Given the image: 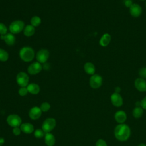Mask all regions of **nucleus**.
<instances>
[{
    "mask_svg": "<svg viewBox=\"0 0 146 146\" xmlns=\"http://www.w3.org/2000/svg\"><path fill=\"white\" fill-rule=\"evenodd\" d=\"M28 92H28L27 88L26 87H22L18 90L19 95L20 96H24L26 95Z\"/></svg>",
    "mask_w": 146,
    "mask_h": 146,
    "instance_id": "obj_28",
    "label": "nucleus"
},
{
    "mask_svg": "<svg viewBox=\"0 0 146 146\" xmlns=\"http://www.w3.org/2000/svg\"><path fill=\"white\" fill-rule=\"evenodd\" d=\"M138 146H146V145H145L144 144H140Z\"/></svg>",
    "mask_w": 146,
    "mask_h": 146,
    "instance_id": "obj_36",
    "label": "nucleus"
},
{
    "mask_svg": "<svg viewBox=\"0 0 146 146\" xmlns=\"http://www.w3.org/2000/svg\"><path fill=\"white\" fill-rule=\"evenodd\" d=\"M114 133L115 137L118 140L124 141L129 137L131 129L127 124H120L115 127Z\"/></svg>",
    "mask_w": 146,
    "mask_h": 146,
    "instance_id": "obj_1",
    "label": "nucleus"
},
{
    "mask_svg": "<svg viewBox=\"0 0 146 146\" xmlns=\"http://www.w3.org/2000/svg\"><path fill=\"white\" fill-rule=\"evenodd\" d=\"M56 125V120L54 118H47L43 123L42 125V130L44 133H50Z\"/></svg>",
    "mask_w": 146,
    "mask_h": 146,
    "instance_id": "obj_4",
    "label": "nucleus"
},
{
    "mask_svg": "<svg viewBox=\"0 0 146 146\" xmlns=\"http://www.w3.org/2000/svg\"><path fill=\"white\" fill-rule=\"evenodd\" d=\"M111 100L112 104L116 107H120L123 104V100L121 96L116 92L113 93L111 96Z\"/></svg>",
    "mask_w": 146,
    "mask_h": 146,
    "instance_id": "obj_11",
    "label": "nucleus"
},
{
    "mask_svg": "<svg viewBox=\"0 0 146 146\" xmlns=\"http://www.w3.org/2000/svg\"><path fill=\"white\" fill-rule=\"evenodd\" d=\"M20 128L22 132L26 134L31 133L34 131V126L29 123H25L21 124Z\"/></svg>",
    "mask_w": 146,
    "mask_h": 146,
    "instance_id": "obj_15",
    "label": "nucleus"
},
{
    "mask_svg": "<svg viewBox=\"0 0 146 146\" xmlns=\"http://www.w3.org/2000/svg\"><path fill=\"white\" fill-rule=\"evenodd\" d=\"M145 5H146V4H145Z\"/></svg>",
    "mask_w": 146,
    "mask_h": 146,
    "instance_id": "obj_38",
    "label": "nucleus"
},
{
    "mask_svg": "<svg viewBox=\"0 0 146 146\" xmlns=\"http://www.w3.org/2000/svg\"><path fill=\"white\" fill-rule=\"evenodd\" d=\"M1 39L4 40L6 44L9 46H13L15 42V37L12 33H8L4 35H1Z\"/></svg>",
    "mask_w": 146,
    "mask_h": 146,
    "instance_id": "obj_14",
    "label": "nucleus"
},
{
    "mask_svg": "<svg viewBox=\"0 0 146 146\" xmlns=\"http://www.w3.org/2000/svg\"><path fill=\"white\" fill-rule=\"evenodd\" d=\"M45 143L48 146H53L55 143V139L54 136L50 133H46L44 137Z\"/></svg>",
    "mask_w": 146,
    "mask_h": 146,
    "instance_id": "obj_20",
    "label": "nucleus"
},
{
    "mask_svg": "<svg viewBox=\"0 0 146 146\" xmlns=\"http://www.w3.org/2000/svg\"><path fill=\"white\" fill-rule=\"evenodd\" d=\"M102 77L98 74H94L90 78V85L92 88H98L102 84Z\"/></svg>",
    "mask_w": 146,
    "mask_h": 146,
    "instance_id": "obj_7",
    "label": "nucleus"
},
{
    "mask_svg": "<svg viewBox=\"0 0 146 146\" xmlns=\"http://www.w3.org/2000/svg\"><path fill=\"white\" fill-rule=\"evenodd\" d=\"M35 33V27L31 25H26L23 29V34L25 36L29 37L34 35Z\"/></svg>",
    "mask_w": 146,
    "mask_h": 146,
    "instance_id": "obj_21",
    "label": "nucleus"
},
{
    "mask_svg": "<svg viewBox=\"0 0 146 146\" xmlns=\"http://www.w3.org/2000/svg\"><path fill=\"white\" fill-rule=\"evenodd\" d=\"M34 50L28 46L22 47L19 51V57L24 62H29L33 60L34 58Z\"/></svg>",
    "mask_w": 146,
    "mask_h": 146,
    "instance_id": "obj_2",
    "label": "nucleus"
},
{
    "mask_svg": "<svg viewBox=\"0 0 146 146\" xmlns=\"http://www.w3.org/2000/svg\"><path fill=\"white\" fill-rule=\"evenodd\" d=\"M111 35L108 33H105L102 36L99 40V44L102 47H106L111 42Z\"/></svg>",
    "mask_w": 146,
    "mask_h": 146,
    "instance_id": "obj_17",
    "label": "nucleus"
},
{
    "mask_svg": "<svg viewBox=\"0 0 146 146\" xmlns=\"http://www.w3.org/2000/svg\"><path fill=\"white\" fill-rule=\"evenodd\" d=\"M129 12L132 17H138L141 15L142 13V9L139 5L133 3L129 7Z\"/></svg>",
    "mask_w": 146,
    "mask_h": 146,
    "instance_id": "obj_12",
    "label": "nucleus"
},
{
    "mask_svg": "<svg viewBox=\"0 0 146 146\" xmlns=\"http://www.w3.org/2000/svg\"><path fill=\"white\" fill-rule=\"evenodd\" d=\"M115 119L119 123L123 124L127 119V115L123 111H119L115 114Z\"/></svg>",
    "mask_w": 146,
    "mask_h": 146,
    "instance_id": "obj_16",
    "label": "nucleus"
},
{
    "mask_svg": "<svg viewBox=\"0 0 146 146\" xmlns=\"http://www.w3.org/2000/svg\"><path fill=\"white\" fill-rule=\"evenodd\" d=\"M133 4L132 0H124V5L127 7H130Z\"/></svg>",
    "mask_w": 146,
    "mask_h": 146,
    "instance_id": "obj_33",
    "label": "nucleus"
},
{
    "mask_svg": "<svg viewBox=\"0 0 146 146\" xmlns=\"http://www.w3.org/2000/svg\"><path fill=\"white\" fill-rule=\"evenodd\" d=\"M96 146H107V145L104 140L99 139L96 143Z\"/></svg>",
    "mask_w": 146,
    "mask_h": 146,
    "instance_id": "obj_30",
    "label": "nucleus"
},
{
    "mask_svg": "<svg viewBox=\"0 0 146 146\" xmlns=\"http://www.w3.org/2000/svg\"><path fill=\"white\" fill-rule=\"evenodd\" d=\"M16 81L18 84L21 87H26L29 84V78L26 73L24 72H20L17 75Z\"/></svg>",
    "mask_w": 146,
    "mask_h": 146,
    "instance_id": "obj_6",
    "label": "nucleus"
},
{
    "mask_svg": "<svg viewBox=\"0 0 146 146\" xmlns=\"http://www.w3.org/2000/svg\"><path fill=\"white\" fill-rule=\"evenodd\" d=\"M7 29L6 25L3 23H0V34L1 35H4L6 34Z\"/></svg>",
    "mask_w": 146,
    "mask_h": 146,
    "instance_id": "obj_27",
    "label": "nucleus"
},
{
    "mask_svg": "<svg viewBox=\"0 0 146 146\" xmlns=\"http://www.w3.org/2000/svg\"><path fill=\"white\" fill-rule=\"evenodd\" d=\"M34 136L36 138H42L44 135V132L40 129H37L34 131Z\"/></svg>",
    "mask_w": 146,
    "mask_h": 146,
    "instance_id": "obj_25",
    "label": "nucleus"
},
{
    "mask_svg": "<svg viewBox=\"0 0 146 146\" xmlns=\"http://www.w3.org/2000/svg\"><path fill=\"white\" fill-rule=\"evenodd\" d=\"M84 70L87 74L92 75L95 74V67L93 63L91 62H87L84 65Z\"/></svg>",
    "mask_w": 146,
    "mask_h": 146,
    "instance_id": "obj_19",
    "label": "nucleus"
},
{
    "mask_svg": "<svg viewBox=\"0 0 146 146\" xmlns=\"http://www.w3.org/2000/svg\"><path fill=\"white\" fill-rule=\"evenodd\" d=\"M30 22L32 26H33L34 27H37L39 26L40 24L41 23V19L38 16L35 15L31 18Z\"/></svg>",
    "mask_w": 146,
    "mask_h": 146,
    "instance_id": "obj_23",
    "label": "nucleus"
},
{
    "mask_svg": "<svg viewBox=\"0 0 146 146\" xmlns=\"http://www.w3.org/2000/svg\"><path fill=\"white\" fill-rule=\"evenodd\" d=\"M40 108L42 112H47L50 108V104L47 102H44L41 104Z\"/></svg>",
    "mask_w": 146,
    "mask_h": 146,
    "instance_id": "obj_26",
    "label": "nucleus"
},
{
    "mask_svg": "<svg viewBox=\"0 0 146 146\" xmlns=\"http://www.w3.org/2000/svg\"><path fill=\"white\" fill-rule=\"evenodd\" d=\"M139 74L141 78L146 79V67H143L139 71Z\"/></svg>",
    "mask_w": 146,
    "mask_h": 146,
    "instance_id": "obj_29",
    "label": "nucleus"
},
{
    "mask_svg": "<svg viewBox=\"0 0 146 146\" xmlns=\"http://www.w3.org/2000/svg\"><path fill=\"white\" fill-rule=\"evenodd\" d=\"M120 91H121V88H120L119 87H116L115 88V92L119 94V92H120Z\"/></svg>",
    "mask_w": 146,
    "mask_h": 146,
    "instance_id": "obj_35",
    "label": "nucleus"
},
{
    "mask_svg": "<svg viewBox=\"0 0 146 146\" xmlns=\"http://www.w3.org/2000/svg\"><path fill=\"white\" fill-rule=\"evenodd\" d=\"M49 58V52L47 50L41 49L38 51L36 58L40 63H44L47 62Z\"/></svg>",
    "mask_w": 146,
    "mask_h": 146,
    "instance_id": "obj_8",
    "label": "nucleus"
},
{
    "mask_svg": "<svg viewBox=\"0 0 146 146\" xmlns=\"http://www.w3.org/2000/svg\"><path fill=\"white\" fill-rule=\"evenodd\" d=\"M42 70V66L38 62L31 63L27 68V71L30 75H35L39 73Z\"/></svg>",
    "mask_w": 146,
    "mask_h": 146,
    "instance_id": "obj_9",
    "label": "nucleus"
},
{
    "mask_svg": "<svg viewBox=\"0 0 146 146\" xmlns=\"http://www.w3.org/2000/svg\"><path fill=\"white\" fill-rule=\"evenodd\" d=\"M42 112V111L40 107L35 106L30 110L29 112V116L32 120H37L40 117Z\"/></svg>",
    "mask_w": 146,
    "mask_h": 146,
    "instance_id": "obj_10",
    "label": "nucleus"
},
{
    "mask_svg": "<svg viewBox=\"0 0 146 146\" xmlns=\"http://www.w3.org/2000/svg\"><path fill=\"white\" fill-rule=\"evenodd\" d=\"M143 113V110L142 107H140V106H136L133 110L132 114L133 116L135 118H139L140 117Z\"/></svg>",
    "mask_w": 146,
    "mask_h": 146,
    "instance_id": "obj_22",
    "label": "nucleus"
},
{
    "mask_svg": "<svg viewBox=\"0 0 146 146\" xmlns=\"http://www.w3.org/2000/svg\"><path fill=\"white\" fill-rule=\"evenodd\" d=\"M25 28L24 22L21 20L14 21L10 25L9 30L13 34H16L20 33Z\"/></svg>",
    "mask_w": 146,
    "mask_h": 146,
    "instance_id": "obj_3",
    "label": "nucleus"
},
{
    "mask_svg": "<svg viewBox=\"0 0 146 146\" xmlns=\"http://www.w3.org/2000/svg\"><path fill=\"white\" fill-rule=\"evenodd\" d=\"M21 128H19V127H14L13 129V133L15 136L19 135L21 134Z\"/></svg>",
    "mask_w": 146,
    "mask_h": 146,
    "instance_id": "obj_31",
    "label": "nucleus"
},
{
    "mask_svg": "<svg viewBox=\"0 0 146 146\" xmlns=\"http://www.w3.org/2000/svg\"><path fill=\"white\" fill-rule=\"evenodd\" d=\"M28 92L33 95L38 94L40 91V87L38 84L36 83H30L27 86Z\"/></svg>",
    "mask_w": 146,
    "mask_h": 146,
    "instance_id": "obj_18",
    "label": "nucleus"
},
{
    "mask_svg": "<svg viewBox=\"0 0 146 146\" xmlns=\"http://www.w3.org/2000/svg\"><path fill=\"white\" fill-rule=\"evenodd\" d=\"M9 59V54L3 49L0 48V61L6 62Z\"/></svg>",
    "mask_w": 146,
    "mask_h": 146,
    "instance_id": "obj_24",
    "label": "nucleus"
},
{
    "mask_svg": "<svg viewBox=\"0 0 146 146\" xmlns=\"http://www.w3.org/2000/svg\"><path fill=\"white\" fill-rule=\"evenodd\" d=\"M6 121L7 124L13 128L19 127L22 123L21 118L16 114H12L8 116Z\"/></svg>",
    "mask_w": 146,
    "mask_h": 146,
    "instance_id": "obj_5",
    "label": "nucleus"
},
{
    "mask_svg": "<svg viewBox=\"0 0 146 146\" xmlns=\"http://www.w3.org/2000/svg\"><path fill=\"white\" fill-rule=\"evenodd\" d=\"M142 108L146 110V96L144 97L141 101V105Z\"/></svg>",
    "mask_w": 146,
    "mask_h": 146,
    "instance_id": "obj_32",
    "label": "nucleus"
},
{
    "mask_svg": "<svg viewBox=\"0 0 146 146\" xmlns=\"http://www.w3.org/2000/svg\"><path fill=\"white\" fill-rule=\"evenodd\" d=\"M5 143V140L2 137H0V146H2Z\"/></svg>",
    "mask_w": 146,
    "mask_h": 146,
    "instance_id": "obj_34",
    "label": "nucleus"
},
{
    "mask_svg": "<svg viewBox=\"0 0 146 146\" xmlns=\"http://www.w3.org/2000/svg\"><path fill=\"white\" fill-rule=\"evenodd\" d=\"M135 86L139 91H146V80L141 78H137L135 81Z\"/></svg>",
    "mask_w": 146,
    "mask_h": 146,
    "instance_id": "obj_13",
    "label": "nucleus"
},
{
    "mask_svg": "<svg viewBox=\"0 0 146 146\" xmlns=\"http://www.w3.org/2000/svg\"><path fill=\"white\" fill-rule=\"evenodd\" d=\"M141 1H144V0H141Z\"/></svg>",
    "mask_w": 146,
    "mask_h": 146,
    "instance_id": "obj_37",
    "label": "nucleus"
}]
</instances>
